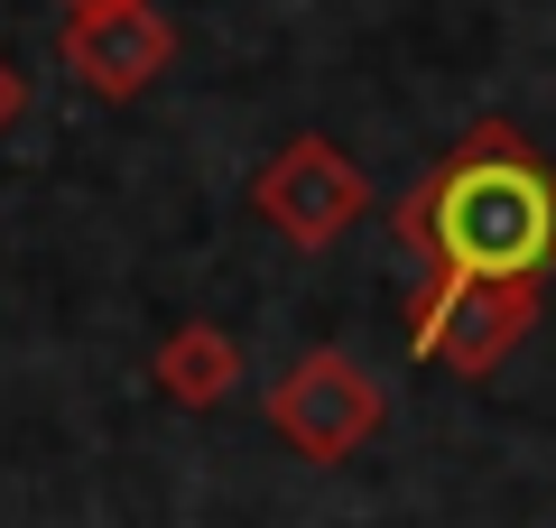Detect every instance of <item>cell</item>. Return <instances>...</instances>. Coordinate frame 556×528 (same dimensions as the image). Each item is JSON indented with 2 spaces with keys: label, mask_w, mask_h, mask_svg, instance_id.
Wrapping results in <instances>:
<instances>
[{
  "label": "cell",
  "mask_w": 556,
  "mask_h": 528,
  "mask_svg": "<svg viewBox=\"0 0 556 528\" xmlns=\"http://www.w3.org/2000/svg\"><path fill=\"white\" fill-rule=\"evenodd\" d=\"M399 241L445 278L547 288L556 278V167L510 130L473 121L437 167L399 196Z\"/></svg>",
  "instance_id": "1"
},
{
  "label": "cell",
  "mask_w": 556,
  "mask_h": 528,
  "mask_svg": "<svg viewBox=\"0 0 556 528\" xmlns=\"http://www.w3.org/2000/svg\"><path fill=\"white\" fill-rule=\"evenodd\" d=\"M380 417H390V390L334 343L298 352V362L269 380V427L288 436L306 464H353V454L380 436Z\"/></svg>",
  "instance_id": "2"
},
{
  "label": "cell",
  "mask_w": 556,
  "mask_h": 528,
  "mask_svg": "<svg viewBox=\"0 0 556 528\" xmlns=\"http://www.w3.org/2000/svg\"><path fill=\"white\" fill-rule=\"evenodd\" d=\"M538 325V288H482V278H445L427 269L408 297V352L417 362H445V372L482 380L501 372Z\"/></svg>",
  "instance_id": "3"
},
{
  "label": "cell",
  "mask_w": 556,
  "mask_h": 528,
  "mask_svg": "<svg viewBox=\"0 0 556 528\" xmlns=\"http://www.w3.org/2000/svg\"><path fill=\"white\" fill-rule=\"evenodd\" d=\"M251 204L278 241H298V251H334L362 214H371V176L334 149L325 130H298L269 167L251 176Z\"/></svg>",
  "instance_id": "4"
},
{
  "label": "cell",
  "mask_w": 556,
  "mask_h": 528,
  "mask_svg": "<svg viewBox=\"0 0 556 528\" xmlns=\"http://www.w3.org/2000/svg\"><path fill=\"white\" fill-rule=\"evenodd\" d=\"M65 65H75L84 93L130 102L177 65V28H167L159 0H112V10H75L65 20Z\"/></svg>",
  "instance_id": "5"
},
{
  "label": "cell",
  "mask_w": 556,
  "mask_h": 528,
  "mask_svg": "<svg viewBox=\"0 0 556 528\" xmlns=\"http://www.w3.org/2000/svg\"><path fill=\"white\" fill-rule=\"evenodd\" d=\"M159 390L177 399V408H195V417L223 408V399L241 390V343L223 325H177L159 343Z\"/></svg>",
  "instance_id": "6"
},
{
  "label": "cell",
  "mask_w": 556,
  "mask_h": 528,
  "mask_svg": "<svg viewBox=\"0 0 556 528\" xmlns=\"http://www.w3.org/2000/svg\"><path fill=\"white\" fill-rule=\"evenodd\" d=\"M20 112H28V84H20V65L0 56V130H10V121H20Z\"/></svg>",
  "instance_id": "7"
},
{
  "label": "cell",
  "mask_w": 556,
  "mask_h": 528,
  "mask_svg": "<svg viewBox=\"0 0 556 528\" xmlns=\"http://www.w3.org/2000/svg\"><path fill=\"white\" fill-rule=\"evenodd\" d=\"M56 10H65V20H75V10H112V0H56Z\"/></svg>",
  "instance_id": "8"
}]
</instances>
